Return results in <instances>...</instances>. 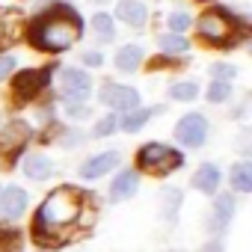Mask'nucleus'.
Instances as JSON below:
<instances>
[{
  "label": "nucleus",
  "instance_id": "15",
  "mask_svg": "<svg viewBox=\"0 0 252 252\" xmlns=\"http://www.w3.org/2000/svg\"><path fill=\"white\" fill-rule=\"evenodd\" d=\"M199 193H217L220 187V166L217 163H202L196 172H193V181H190Z\"/></svg>",
  "mask_w": 252,
  "mask_h": 252
},
{
  "label": "nucleus",
  "instance_id": "24",
  "mask_svg": "<svg viewBox=\"0 0 252 252\" xmlns=\"http://www.w3.org/2000/svg\"><path fill=\"white\" fill-rule=\"evenodd\" d=\"M211 77L217 83H231L237 77V65H231V63H214L211 65Z\"/></svg>",
  "mask_w": 252,
  "mask_h": 252
},
{
  "label": "nucleus",
  "instance_id": "19",
  "mask_svg": "<svg viewBox=\"0 0 252 252\" xmlns=\"http://www.w3.org/2000/svg\"><path fill=\"white\" fill-rule=\"evenodd\" d=\"M158 48L169 57H178V54H187L190 51V42L178 33H166V36H158Z\"/></svg>",
  "mask_w": 252,
  "mask_h": 252
},
{
  "label": "nucleus",
  "instance_id": "2",
  "mask_svg": "<svg viewBox=\"0 0 252 252\" xmlns=\"http://www.w3.org/2000/svg\"><path fill=\"white\" fill-rule=\"evenodd\" d=\"M80 33H83L80 18L68 6H48L45 15L36 18V24L30 27V42L39 51L60 54V51H68L71 45H77Z\"/></svg>",
  "mask_w": 252,
  "mask_h": 252
},
{
  "label": "nucleus",
  "instance_id": "11",
  "mask_svg": "<svg viewBox=\"0 0 252 252\" xmlns=\"http://www.w3.org/2000/svg\"><path fill=\"white\" fill-rule=\"evenodd\" d=\"M116 18L122 24H128V27H143L149 12H146L143 0H119V3H116Z\"/></svg>",
  "mask_w": 252,
  "mask_h": 252
},
{
  "label": "nucleus",
  "instance_id": "32",
  "mask_svg": "<svg viewBox=\"0 0 252 252\" xmlns=\"http://www.w3.org/2000/svg\"><path fill=\"white\" fill-rule=\"evenodd\" d=\"M92 3H95V6H101V3H107V0H92Z\"/></svg>",
  "mask_w": 252,
  "mask_h": 252
},
{
  "label": "nucleus",
  "instance_id": "30",
  "mask_svg": "<svg viewBox=\"0 0 252 252\" xmlns=\"http://www.w3.org/2000/svg\"><path fill=\"white\" fill-rule=\"evenodd\" d=\"M83 63H86L89 68H98V65L104 63V57H101L98 51H86V54H83Z\"/></svg>",
  "mask_w": 252,
  "mask_h": 252
},
{
  "label": "nucleus",
  "instance_id": "33",
  "mask_svg": "<svg viewBox=\"0 0 252 252\" xmlns=\"http://www.w3.org/2000/svg\"><path fill=\"white\" fill-rule=\"evenodd\" d=\"M0 42H3V24H0Z\"/></svg>",
  "mask_w": 252,
  "mask_h": 252
},
{
  "label": "nucleus",
  "instance_id": "28",
  "mask_svg": "<svg viewBox=\"0 0 252 252\" xmlns=\"http://www.w3.org/2000/svg\"><path fill=\"white\" fill-rule=\"evenodd\" d=\"M77 143H83V131H77V128H65V131L60 134V146H65V149H74Z\"/></svg>",
  "mask_w": 252,
  "mask_h": 252
},
{
  "label": "nucleus",
  "instance_id": "31",
  "mask_svg": "<svg viewBox=\"0 0 252 252\" xmlns=\"http://www.w3.org/2000/svg\"><path fill=\"white\" fill-rule=\"evenodd\" d=\"M202 252H222V243H220V237H214L211 243H205V246H202Z\"/></svg>",
  "mask_w": 252,
  "mask_h": 252
},
{
  "label": "nucleus",
  "instance_id": "26",
  "mask_svg": "<svg viewBox=\"0 0 252 252\" xmlns=\"http://www.w3.org/2000/svg\"><path fill=\"white\" fill-rule=\"evenodd\" d=\"M228 95H231V83H211L208 86V101L211 104H222V101H228Z\"/></svg>",
  "mask_w": 252,
  "mask_h": 252
},
{
  "label": "nucleus",
  "instance_id": "12",
  "mask_svg": "<svg viewBox=\"0 0 252 252\" xmlns=\"http://www.w3.org/2000/svg\"><path fill=\"white\" fill-rule=\"evenodd\" d=\"M137 187H140V175H137L134 169L119 172V175L113 178V184H110V202H125V199H131V196L137 193Z\"/></svg>",
  "mask_w": 252,
  "mask_h": 252
},
{
  "label": "nucleus",
  "instance_id": "25",
  "mask_svg": "<svg viewBox=\"0 0 252 252\" xmlns=\"http://www.w3.org/2000/svg\"><path fill=\"white\" fill-rule=\"evenodd\" d=\"M166 24H169V33H178V36H184V30H190V15L187 12H181V9H175V12H169V18H166Z\"/></svg>",
  "mask_w": 252,
  "mask_h": 252
},
{
  "label": "nucleus",
  "instance_id": "22",
  "mask_svg": "<svg viewBox=\"0 0 252 252\" xmlns=\"http://www.w3.org/2000/svg\"><path fill=\"white\" fill-rule=\"evenodd\" d=\"M92 33L101 39V42H110L113 36H116V27H113V18L107 15V12H98L95 18H92Z\"/></svg>",
  "mask_w": 252,
  "mask_h": 252
},
{
  "label": "nucleus",
  "instance_id": "23",
  "mask_svg": "<svg viewBox=\"0 0 252 252\" xmlns=\"http://www.w3.org/2000/svg\"><path fill=\"white\" fill-rule=\"evenodd\" d=\"M178 208H181V190H175V187L163 190V220H166L169 225L175 222V214H178Z\"/></svg>",
  "mask_w": 252,
  "mask_h": 252
},
{
  "label": "nucleus",
  "instance_id": "20",
  "mask_svg": "<svg viewBox=\"0 0 252 252\" xmlns=\"http://www.w3.org/2000/svg\"><path fill=\"white\" fill-rule=\"evenodd\" d=\"M27 134H30V128H27L24 122H12L9 128H6L3 134H0V149H12V146H21V140H24Z\"/></svg>",
  "mask_w": 252,
  "mask_h": 252
},
{
  "label": "nucleus",
  "instance_id": "29",
  "mask_svg": "<svg viewBox=\"0 0 252 252\" xmlns=\"http://www.w3.org/2000/svg\"><path fill=\"white\" fill-rule=\"evenodd\" d=\"M15 71V57L12 54H0V83Z\"/></svg>",
  "mask_w": 252,
  "mask_h": 252
},
{
  "label": "nucleus",
  "instance_id": "1",
  "mask_svg": "<svg viewBox=\"0 0 252 252\" xmlns=\"http://www.w3.org/2000/svg\"><path fill=\"white\" fill-rule=\"evenodd\" d=\"M80 214H83V193L77 187L63 184V187L51 190L36 214V237H42V240L57 237L60 231L71 228L80 220Z\"/></svg>",
  "mask_w": 252,
  "mask_h": 252
},
{
  "label": "nucleus",
  "instance_id": "6",
  "mask_svg": "<svg viewBox=\"0 0 252 252\" xmlns=\"http://www.w3.org/2000/svg\"><path fill=\"white\" fill-rule=\"evenodd\" d=\"M208 137V119L202 113H187L175 125V140L187 149H199Z\"/></svg>",
  "mask_w": 252,
  "mask_h": 252
},
{
  "label": "nucleus",
  "instance_id": "27",
  "mask_svg": "<svg viewBox=\"0 0 252 252\" xmlns=\"http://www.w3.org/2000/svg\"><path fill=\"white\" fill-rule=\"evenodd\" d=\"M113 131H119V116H107L95 122V137H110Z\"/></svg>",
  "mask_w": 252,
  "mask_h": 252
},
{
  "label": "nucleus",
  "instance_id": "18",
  "mask_svg": "<svg viewBox=\"0 0 252 252\" xmlns=\"http://www.w3.org/2000/svg\"><path fill=\"white\" fill-rule=\"evenodd\" d=\"M228 178H231V187H234L237 193H249V190H252V163H249V160L234 163Z\"/></svg>",
  "mask_w": 252,
  "mask_h": 252
},
{
  "label": "nucleus",
  "instance_id": "13",
  "mask_svg": "<svg viewBox=\"0 0 252 252\" xmlns=\"http://www.w3.org/2000/svg\"><path fill=\"white\" fill-rule=\"evenodd\" d=\"M21 169H24V175H27L30 181H48V178L54 175V163H51V158H48V155H39V152L27 155L24 163H21Z\"/></svg>",
  "mask_w": 252,
  "mask_h": 252
},
{
  "label": "nucleus",
  "instance_id": "8",
  "mask_svg": "<svg viewBox=\"0 0 252 252\" xmlns=\"http://www.w3.org/2000/svg\"><path fill=\"white\" fill-rule=\"evenodd\" d=\"M48 80H51V68H27V71H18L15 74V83H12V89H15V95L18 98H33V95H39L45 86H48Z\"/></svg>",
  "mask_w": 252,
  "mask_h": 252
},
{
  "label": "nucleus",
  "instance_id": "7",
  "mask_svg": "<svg viewBox=\"0 0 252 252\" xmlns=\"http://www.w3.org/2000/svg\"><path fill=\"white\" fill-rule=\"evenodd\" d=\"M98 101L110 110H122V113H128V110H137L140 107V92L131 89V86H122V83H104L98 89Z\"/></svg>",
  "mask_w": 252,
  "mask_h": 252
},
{
  "label": "nucleus",
  "instance_id": "17",
  "mask_svg": "<svg viewBox=\"0 0 252 252\" xmlns=\"http://www.w3.org/2000/svg\"><path fill=\"white\" fill-rule=\"evenodd\" d=\"M140 63H143V48H137V45H122V48L116 51V68L125 71V74L137 71Z\"/></svg>",
  "mask_w": 252,
  "mask_h": 252
},
{
  "label": "nucleus",
  "instance_id": "16",
  "mask_svg": "<svg viewBox=\"0 0 252 252\" xmlns=\"http://www.w3.org/2000/svg\"><path fill=\"white\" fill-rule=\"evenodd\" d=\"M234 208H237L234 196H228V193L217 196V202H214V220H211V228H214V231H222V228L231 222V214H234Z\"/></svg>",
  "mask_w": 252,
  "mask_h": 252
},
{
  "label": "nucleus",
  "instance_id": "3",
  "mask_svg": "<svg viewBox=\"0 0 252 252\" xmlns=\"http://www.w3.org/2000/svg\"><path fill=\"white\" fill-rule=\"evenodd\" d=\"M137 166L146 172H158V175H169L178 166H184V155L163 146V143H146L137 152Z\"/></svg>",
  "mask_w": 252,
  "mask_h": 252
},
{
  "label": "nucleus",
  "instance_id": "4",
  "mask_svg": "<svg viewBox=\"0 0 252 252\" xmlns=\"http://www.w3.org/2000/svg\"><path fill=\"white\" fill-rule=\"evenodd\" d=\"M196 30H199V36H202L205 42H211V45H225V42L234 36L237 24H234V18H231L225 9H208V12H202V18L196 21Z\"/></svg>",
  "mask_w": 252,
  "mask_h": 252
},
{
  "label": "nucleus",
  "instance_id": "10",
  "mask_svg": "<svg viewBox=\"0 0 252 252\" xmlns=\"http://www.w3.org/2000/svg\"><path fill=\"white\" fill-rule=\"evenodd\" d=\"M113 166H119V152H101V155L89 158V160L80 166V178H83V181H95V178L107 175Z\"/></svg>",
  "mask_w": 252,
  "mask_h": 252
},
{
  "label": "nucleus",
  "instance_id": "5",
  "mask_svg": "<svg viewBox=\"0 0 252 252\" xmlns=\"http://www.w3.org/2000/svg\"><path fill=\"white\" fill-rule=\"evenodd\" d=\"M60 89H63V101H65L68 107H74V104L86 101V95H89V89H92V77H89L86 71L68 65V68L60 71Z\"/></svg>",
  "mask_w": 252,
  "mask_h": 252
},
{
  "label": "nucleus",
  "instance_id": "9",
  "mask_svg": "<svg viewBox=\"0 0 252 252\" xmlns=\"http://www.w3.org/2000/svg\"><path fill=\"white\" fill-rule=\"evenodd\" d=\"M27 190L21 187H0V217L3 220H18L24 211H27Z\"/></svg>",
  "mask_w": 252,
  "mask_h": 252
},
{
  "label": "nucleus",
  "instance_id": "14",
  "mask_svg": "<svg viewBox=\"0 0 252 252\" xmlns=\"http://www.w3.org/2000/svg\"><path fill=\"white\" fill-rule=\"evenodd\" d=\"M155 113H160V107H137V110H128V113L119 119V128L128 131V134H137V131L146 128V122H149Z\"/></svg>",
  "mask_w": 252,
  "mask_h": 252
},
{
  "label": "nucleus",
  "instance_id": "21",
  "mask_svg": "<svg viewBox=\"0 0 252 252\" xmlns=\"http://www.w3.org/2000/svg\"><path fill=\"white\" fill-rule=\"evenodd\" d=\"M169 98L172 101H196L199 98V86L193 80H178L169 86Z\"/></svg>",
  "mask_w": 252,
  "mask_h": 252
}]
</instances>
